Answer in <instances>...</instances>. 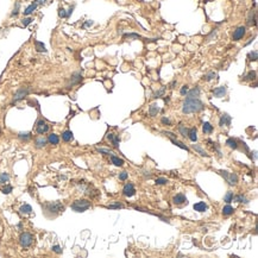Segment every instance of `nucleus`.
Wrapping results in <instances>:
<instances>
[{
  "label": "nucleus",
  "mask_w": 258,
  "mask_h": 258,
  "mask_svg": "<svg viewBox=\"0 0 258 258\" xmlns=\"http://www.w3.org/2000/svg\"><path fill=\"white\" fill-rule=\"evenodd\" d=\"M91 25H93V22H87L85 24V28H87V26H91Z\"/></svg>",
  "instance_id": "5fc2aeb1"
},
{
  "label": "nucleus",
  "mask_w": 258,
  "mask_h": 258,
  "mask_svg": "<svg viewBox=\"0 0 258 258\" xmlns=\"http://www.w3.org/2000/svg\"><path fill=\"white\" fill-rule=\"evenodd\" d=\"M35 143H36V146L37 148H44V146L47 145V139L43 138V137H39V138L36 139V142H35Z\"/></svg>",
  "instance_id": "bb28decb"
},
{
  "label": "nucleus",
  "mask_w": 258,
  "mask_h": 258,
  "mask_svg": "<svg viewBox=\"0 0 258 258\" xmlns=\"http://www.w3.org/2000/svg\"><path fill=\"white\" fill-rule=\"evenodd\" d=\"M48 130H49V125L44 120H38L37 121V125H36L37 133H39V135H43V133L48 132Z\"/></svg>",
  "instance_id": "0eeeda50"
},
{
  "label": "nucleus",
  "mask_w": 258,
  "mask_h": 258,
  "mask_svg": "<svg viewBox=\"0 0 258 258\" xmlns=\"http://www.w3.org/2000/svg\"><path fill=\"white\" fill-rule=\"evenodd\" d=\"M230 124H231V117L228 114H222L219 120V126H224V125L228 126Z\"/></svg>",
  "instance_id": "ddd939ff"
},
{
  "label": "nucleus",
  "mask_w": 258,
  "mask_h": 258,
  "mask_svg": "<svg viewBox=\"0 0 258 258\" xmlns=\"http://www.w3.org/2000/svg\"><path fill=\"white\" fill-rule=\"evenodd\" d=\"M205 108L203 102L199 99V98H186L182 106V112L184 114H190V113H196L200 112Z\"/></svg>",
  "instance_id": "f257e3e1"
},
{
  "label": "nucleus",
  "mask_w": 258,
  "mask_h": 258,
  "mask_svg": "<svg viewBox=\"0 0 258 258\" xmlns=\"http://www.w3.org/2000/svg\"><path fill=\"white\" fill-rule=\"evenodd\" d=\"M127 176H129V175H127V173H126V171H123V173L119 175V179H120L121 181H125V180L127 179Z\"/></svg>",
  "instance_id": "09e8293b"
},
{
  "label": "nucleus",
  "mask_w": 258,
  "mask_h": 258,
  "mask_svg": "<svg viewBox=\"0 0 258 258\" xmlns=\"http://www.w3.org/2000/svg\"><path fill=\"white\" fill-rule=\"evenodd\" d=\"M31 22H32V19H31V18H25V19H23V22H22V23H23V25H24V26H26V25H29Z\"/></svg>",
  "instance_id": "603ef678"
},
{
  "label": "nucleus",
  "mask_w": 258,
  "mask_h": 258,
  "mask_svg": "<svg viewBox=\"0 0 258 258\" xmlns=\"http://www.w3.org/2000/svg\"><path fill=\"white\" fill-rule=\"evenodd\" d=\"M215 76H217V74L214 72H209V73H207L206 75H205L203 79H205V81H211V80H213Z\"/></svg>",
  "instance_id": "c9c22d12"
},
{
  "label": "nucleus",
  "mask_w": 258,
  "mask_h": 258,
  "mask_svg": "<svg viewBox=\"0 0 258 258\" xmlns=\"http://www.w3.org/2000/svg\"><path fill=\"white\" fill-rule=\"evenodd\" d=\"M170 139H171L173 143H174L175 145H177L180 149H183V150H186V151H189V148L187 146L186 144H183L182 142H179V140H177V138H170Z\"/></svg>",
  "instance_id": "aec40b11"
},
{
  "label": "nucleus",
  "mask_w": 258,
  "mask_h": 258,
  "mask_svg": "<svg viewBox=\"0 0 258 258\" xmlns=\"http://www.w3.org/2000/svg\"><path fill=\"white\" fill-rule=\"evenodd\" d=\"M202 131H203V133H212V132H213V126L211 125V123H208V121L203 123V125H202Z\"/></svg>",
  "instance_id": "4be33fe9"
},
{
  "label": "nucleus",
  "mask_w": 258,
  "mask_h": 258,
  "mask_svg": "<svg viewBox=\"0 0 258 258\" xmlns=\"http://www.w3.org/2000/svg\"><path fill=\"white\" fill-rule=\"evenodd\" d=\"M48 142L50 144L56 145V144L60 143V138H58L57 135H55V133H51V135H49V137H48Z\"/></svg>",
  "instance_id": "a211bd4d"
},
{
  "label": "nucleus",
  "mask_w": 258,
  "mask_h": 258,
  "mask_svg": "<svg viewBox=\"0 0 258 258\" xmlns=\"http://www.w3.org/2000/svg\"><path fill=\"white\" fill-rule=\"evenodd\" d=\"M12 189H13V188H12V186H5L4 188L1 189V192H3L4 194H10V193L12 192Z\"/></svg>",
  "instance_id": "37998d69"
},
{
  "label": "nucleus",
  "mask_w": 258,
  "mask_h": 258,
  "mask_svg": "<svg viewBox=\"0 0 258 258\" xmlns=\"http://www.w3.org/2000/svg\"><path fill=\"white\" fill-rule=\"evenodd\" d=\"M36 8H37V4H36V3H35V4H31L30 6L26 7V10L24 11V14H25V16H29V14H31L35 10H36Z\"/></svg>",
  "instance_id": "cd10ccee"
},
{
  "label": "nucleus",
  "mask_w": 258,
  "mask_h": 258,
  "mask_svg": "<svg viewBox=\"0 0 258 258\" xmlns=\"http://www.w3.org/2000/svg\"><path fill=\"white\" fill-rule=\"evenodd\" d=\"M28 93H29V88H20V89H19L18 92H17V93L14 94V101L23 99L24 96L28 95Z\"/></svg>",
  "instance_id": "9d476101"
},
{
  "label": "nucleus",
  "mask_w": 258,
  "mask_h": 258,
  "mask_svg": "<svg viewBox=\"0 0 258 258\" xmlns=\"http://www.w3.org/2000/svg\"><path fill=\"white\" fill-rule=\"evenodd\" d=\"M233 193L232 192H227V194L225 195V201L227 202V203H230V202H232L233 201Z\"/></svg>",
  "instance_id": "4c0bfd02"
},
{
  "label": "nucleus",
  "mask_w": 258,
  "mask_h": 258,
  "mask_svg": "<svg viewBox=\"0 0 258 258\" xmlns=\"http://www.w3.org/2000/svg\"><path fill=\"white\" fill-rule=\"evenodd\" d=\"M123 193H124L125 196L131 198V196H133V195L136 194V189H135V187H133L132 183H126L125 186H124V188H123Z\"/></svg>",
  "instance_id": "423d86ee"
},
{
  "label": "nucleus",
  "mask_w": 258,
  "mask_h": 258,
  "mask_svg": "<svg viewBox=\"0 0 258 258\" xmlns=\"http://www.w3.org/2000/svg\"><path fill=\"white\" fill-rule=\"evenodd\" d=\"M19 242H20V245L23 247H29L33 243V236L31 233H29V232H24V233L20 234Z\"/></svg>",
  "instance_id": "7ed1b4c3"
},
{
  "label": "nucleus",
  "mask_w": 258,
  "mask_h": 258,
  "mask_svg": "<svg viewBox=\"0 0 258 258\" xmlns=\"http://www.w3.org/2000/svg\"><path fill=\"white\" fill-rule=\"evenodd\" d=\"M111 161H112V163L114 165H117V167H121L124 164V159H121V158H119L117 156H114V155H111Z\"/></svg>",
  "instance_id": "6ab92c4d"
},
{
  "label": "nucleus",
  "mask_w": 258,
  "mask_h": 258,
  "mask_svg": "<svg viewBox=\"0 0 258 258\" xmlns=\"http://www.w3.org/2000/svg\"><path fill=\"white\" fill-rule=\"evenodd\" d=\"M45 1H47V0H36V3H37V4H44Z\"/></svg>",
  "instance_id": "6e6d98bb"
},
{
  "label": "nucleus",
  "mask_w": 258,
  "mask_h": 258,
  "mask_svg": "<svg viewBox=\"0 0 258 258\" xmlns=\"http://www.w3.org/2000/svg\"><path fill=\"white\" fill-rule=\"evenodd\" d=\"M179 131H180V133L183 137H186L187 135H188V129H187L183 124H180V125H179Z\"/></svg>",
  "instance_id": "f704fd0d"
},
{
  "label": "nucleus",
  "mask_w": 258,
  "mask_h": 258,
  "mask_svg": "<svg viewBox=\"0 0 258 258\" xmlns=\"http://www.w3.org/2000/svg\"><path fill=\"white\" fill-rule=\"evenodd\" d=\"M256 76H257L256 72H250L245 76V80H249V81H251V80H256Z\"/></svg>",
  "instance_id": "58836bf2"
},
{
  "label": "nucleus",
  "mask_w": 258,
  "mask_h": 258,
  "mask_svg": "<svg viewBox=\"0 0 258 258\" xmlns=\"http://www.w3.org/2000/svg\"><path fill=\"white\" fill-rule=\"evenodd\" d=\"M233 200L237 201V202H244V203H247V199L244 196V195H242V194L237 195V196H233Z\"/></svg>",
  "instance_id": "72a5a7b5"
},
{
  "label": "nucleus",
  "mask_w": 258,
  "mask_h": 258,
  "mask_svg": "<svg viewBox=\"0 0 258 258\" xmlns=\"http://www.w3.org/2000/svg\"><path fill=\"white\" fill-rule=\"evenodd\" d=\"M98 151L99 152H102V154H106V155H113V152L111 150H107V149H100V148H98Z\"/></svg>",
  "instance_id": "c03bdc74"
},
{
  "label": "nucleus",
  "mask_w": 258,
  "mask_h": 258,
  "mask_svg": "<svg viewBox=\"0 0 258 258\" xmlns=\"http://www.w3.org/2000/svg\"><path fill=\"white\" fill-rule=\"evenodd\" d=\"M198 131H196V127H192L190 130H188V136L189 137V139L192 140V142H196L198 140Z\"/></svg>",
  "instance_id": "dca6fc26"
},
{
  "label": "nucleus",
  "mask_w": 258,
  "mask_h": 258,
  "mask_svg": "<svg viewBox=\"0 0 258 258\" xmlns=\"http://www.w3.org/2000/svg\"><path fill=\"white\" fill-rule=\"evenodd\" d=\"M62 139H63L64 142H70L73 139V133L72 131H64L63 135H62Z\"/></svg>",
  "instance_id": "c85d7f7f"
},
{
  "label": "nucleus",
  "mask_w": 258,
  "mask_h": 258,
  "mask_svg": "<svg viewBox=\"0 0 258 258\" xmlns=\"http://www.w3.org/2000/svg\"><path fill=\"white\" fill-rule=\"evenodd\" d=\"M164 135L168 136V137H170V138H176V136L174 135V133H171V132H164Z\"/></svg>",
  "instance_id": "864d4df0"
},
{
  "label": "nucleus",
  "mask_w": 258,
  "mask_h": 258,
  "mask_svg": "<svg viewBox=\"0 0 258 258\" xmlns=\"http://www.w3.org/2000/svg\"><path fill=\"white\" fill-rule=\"evenodd\" d=\"M219 173L222 176H224V179L228 182V184H231V186L237 184V182H238V176L236 174H233V173H227V171H219Z\"/></svg>",
  "instance_id": "39448f33"
},
{
  "label": "nucleus",
  "mask_w": 258,
  "mask_h": 258,
  "mask_svg": "<svg viewBox=\"0 0 258 258\" xmlns=\"http://www.w3.org/2000/svg\"><path fill=\"white\" fill-rule=\"evenodd\" d=\"M167 183H168V180L165 179V177H158V179L156 180V184H158V186L167 184Z\"/></svg>",
  "instance_id": "ea45409f"
},
{
  "label": "nucleus",
  "mask_w": 258,
  "mask_h": 258,
  "mask_svg": "<svg viewBox=\"0 0 258 258\" xmlns=\"http://www.w3.org/2000/svg\"><path fill=\"white\" fill-rule=\"evenodd\" d=\"M8 180H10V175H8L7 173H1V174H0V183H1V184L8 182Z\"/></svg>",
  "instance_id": "7c9ffc66"
},
{
  "label": "nucleus",
  "mask_w": 258,
  "mask_h": 258,
  "mask_svg": "<svg viewBox=\"0 0 258 258\" xmlns=\"http://www.w3.org/2000/svg\"><path fill=\"white\" fill-rule=\"evenodd\" d=\"M213 95L215 98H222L226 95V87L221 86V87H217L215 89H213Z\"/></svg>",
  "instance_id": "1a4fd4ad"
},
{
  "label": "nucleus",
  "mask_w": 258,
  "mask_h": 258,
  "mask_svg": "<svg viewBox=\"0 0 258 258\" xmlns=\"http://www.w3.org/2000/svg\"><path fill=\"white\" fill-rule=\"evenodd\" d=\"M164 91H165V88L163 87V88H161L158 92H156L155 93V95H154V99H158V98H161L163 94H164Z\"/></svg>",
  "instance_id": "79ce46f5"
},
{
  "label": "nucleus",
  "mask_w": 258,
  "mask_h": 258,
  "mask_svg": "<svg viewBox=\"0 0 258 258\" xmlns=\"http://www.w3.org/2000/svg\"><path fill=\"white\" fill-rule=\"evenodd\" d=\"M249 58H250V61H257V58H258V51L257 50L251 51L250 54H249Z\"/></svg>",
  "instance_id": "e433bc0d"
},
{
  "label": "nucleus",
  "mask_w": 258,
  "mask_h": 258,
  "mask_svg": "<svg viewBox=\"0 0 258 258\" xmlns=\"http://www.w3.org/2000/svg\"><path fill=\"white\" fill-rule=\"evenodd\" d=\"M52 251L56 252V253H62V249L60 245H54L52 246Z\"/></svg>",
  "instance_id": "49530a36"
},
{
  "label": "nucleus",
  "mask_w": 258,
  "mask_h": 258,
  "mask_svg": "<svg viewBox=\"0 0 258 258\" xmlns=\"http://www.w3.org/2000/svg\"><path fill=\"white\" fill-rule=\"evenodd\" d=\"M35 45H36V50H37V51H39V52H45V51H47L45 45H44V44H43L42 42L36 41V42H35Z\"/></svg>",
  "instance_id": "c756f323"
},
{
  "label": "nucleus",
  "mask_w": 258,
  "mask_h": 258,
  "mask_svg": "<svg viewBox=\"0 0 258 258\" xmlns=\"http://www.w3.org/2000/svg\"><path fill=\"white\" fill-rule=\"evenodd\" d=\"M107 208L110 209H119V208H123V205L121 203H113V205H108V206H106Z\"/></svg>",
  "instance_id": "a19ab883"
},
{
  "label": "nucleus",
  "mask_w": 258,
  "mask_h": 258,
  "mask_svg": "<svg viewBox=\"0 0 258 258\" xmlns=\"http://www.w3.org/2000/svg\"><path fill=\"white\" fill-rule=\"evenodd\" d=\"M19 7H20V4H19V3H17V4H16V7H14V10H13V12H12V16H17V14H18V12H19Z\"/></svg>",
  "instance_id": "de8ad7c7"
},
{
  "label": "nucleus",
  "mask_w": 258,
  "mask_h": 258,
  "mask_svg": "<svg viewBox=\"0 0 258 258\" xmlns=\"http://www.w3.org/2000/svg\"><path fill=\"white\" fill-rule=\"evenodd\" d=\"M82 80V75L81 73H75L73 76H72V80H70V82H72V85H75V83H79L80 81Z\"/></svg>",
  "instance_id": "5701e85b"
},
{
  "label": "nucleus",
  "mask_w": 258,
  "mask_h": 258,
  "mask_svg": "<svg viewBox=\"0 0 258 258\" xmlns=\"http://www.w3.org/2000/svg\"><path fill=\"white\" fill-rule=\"evenodd\" d=\"M158 112H159V107H158L157 104L150 105V107H149V114L151 115V117H155V115H157Z\"/></svg>",
  "instance_id": "f3484780"
},
{
  "label": "nucleus",
  "mask_w": 258,
  "mask_h": 258,
  "mask_svg": "<svg viewBox=\"0 0 258 258\" xmlns=\"http://www.w3.org/2000/svg\"><path fill=\"white\" fill-rule=\"evenodd\" d=\"M173 202L175 205H182V203H187V198L184 196L183 194H177L173 198Z\"/></svg>",
  "instance_id": "9b49d317"
},
{
  "label": "nucleus",
  "mask_w": 258,
  "mask_h": 258,
  "mask_svg": "<svg viewBox=\"0 0 258 258\" xmlns=\"http://www.w3.org/2000/svg\"><path fill=\"white\" fill-rule=\"evenodd\" d=\"M245 32H246V28H245V26H239V28L236 29L234 32H233V36H232L233 41H239V39H242L243 36L245 35Z\"/></svg>",
  "instance_id": "6e6552de"
},
{
  "label": "nucleus",
  "mask_w": 258,
  "mask_h": 258,
  "mask_svg": "<svg viewBox=\"0 0 258 258\" xmlns=\"http://www.w3.org/2000/svg\"><path fill=\"white\" fill-rule=\"evenodd\" d=\"M200 92H201V89H200V87H194L193 89H190V91H188V93H187L186 95L188 96V98H199L200 96Z\"/></svg>",
  "instance_id": "4468645a"
},
{
  "label": "nucleus",
  "mask_w": 258,
  "mask_h": 258,
  "mask_svg": "<svg viewBox=\"0 0 258 258\" xmlns=\"http://www.w3.org/2000/svg\"><path fill=\"white\" fill-rule=\"evenodd\" d=\"M20 213H23V214H29V213L32 212V207L30 206V205H23V206L19 208Z\"/></svg>",
  "instance_id": "a878e982"
},
{
  "label": "nucleus",
  "mask_w": 258,
  "mask_h": 258,
  "mask_svg": "<svg viewBox=\"0 0 258 258\" xmlns=\"http://www.w3.org/2000/svg\"><path fill=\"white\" fill-rule=\"evenodd\" d=\"M233 212H234L233 207L230 206V205H226V206L222 208V214L224 215H231V214H233Z\"/></svg>",
  "instance_id": "393cba45"
},
{
  "label": "nucleus",
  "mask_w": 258,
  "mask_h": 258,
  "mask_svg": "<svg viewBox=\"0 0 258 258\" xmlns=\"http://www.w3.org/2000/svg\"><path fill=\"white\" fill-rule=\"evenodd\" d=\"M45 208H47V211H49L51 213H60V212H62V211L64 209L63 205H62L61 202H58V201L47 203L45 205Z\"/></svg>",
  "instance_id": "20e7f679"
},
{
  "label": "nucleus",
  "mask_w": 258,
  "mask_h": 258,
  "mask_svg": "<svg viewBox=\"0 0 258 258\" xmlns=\"http://www.w3.org/2000/svg\"><path fill=\"white\" fill-rule=\"evenodd\" d=\"M58 16H60V17H62V18H63V17H67V12H66L64 8H60V11H58Z\"/></svg>",
  "instance_id": "8fccbe9b"
},
{
  "label": "nucleus",
  "mask_w": 258,
  "mask_h": 258,
  "mask_svg": "<svg viewBox=\"0 0 258 258\" xmlns=\"http://www.w3.org/2000/svg\"><path fill=\"white\" fill-rule=\"evenodd\" d=\"M18 136L22 140H29L31 138V133L30 132H20Z\"/></svg>",
  "instance_id": "473e14b6"
},
{
  "label": "nucleus",
  "mask_w": 258,
  "mask_h": 258,
  "mask_svg": "<svg viewBox=\"0 0 258 258\" xmlns=\"http://www.w3.org/2000/svg\"><path fill=\"white\" fill-rule=\"evenodd\" d=\"M226 145H227V146H230L231 149H233V150H236V149L238 148V143H237V140H236V139H233V138H228V139L226 140Z\"/></svg>",
  "instance_id": "b1692460"
},
{
  "label": "nucleus",
  "mask_w": 258,
  "mask_h": 258,
  "mask_svg": "<svg viewBox=\"0 0 258 258\" xmlns=\"http://www.w3.org/2000/svg\"><path fill=\"white\" fill-rule=\"evenodd\" d=\"M188 91H189V87L188 86H183L182 88H181V91H180V93H181V95H186L187 93H188Z\"/></svg>",
  "instance_id": "a18cd8bd"
},
{
  "label": "nucleus",
  "mask_w": 258,
  "mask_h": 258,
  "mask_svg": "<svg viewBox=\"0 0 258 258\" xmlns=\"http://www.w3.org/2000/svg\"><path fill=\"white\" fill-rule=\"evenodd\" d=\"M107 139L112 142V144H113L115 148H118V146H119V143H120V138H119V136H115L114 133H108V135H107Z\"/></svg>",
  "instance_id": "f8f14e48"
},
{
  "label": "nucleus",
  "mask_w": 258,
  "mask_h": 258,
  "mask_svg": "<svg viewBox=\"0 0 258 258\" xmlns=\"http://www.w3.org/2000/svg\"><path fill=\"white\" fill-rule=\"evenodd\" d=\"M124 38H130V39H138L140 38V36L138 33H123Z\"/></svg>",
  "instance_id": "2f4dec72"
},
{
  "label": "nucleus",
  "mask_w": 258,
  "mask_h": 258,
  "mask_svg": "<svg viewBox=\"0 0 258 258\" xmlns=\"http://www.w3.org/2000/svg\"><path fill=\"white\" fill-rule=\"evenodd\" d=\"M89 207H91V202L87 200H76L72 203V209L75 212H79V213L87 211Z\"/></svg>",
  "instance_id": "f03ea898"
},
{
  "label": "nucleus",
  "mask_w": 258,
  "mask_h": 258,
  "mask_svg": "<svg viewBox=\"0 0 258 258\" xmlns=\"http://www.w3.org/2000/svg\"><path fill=\"white\" fill-rule=\"evenodd\" d=\"M161 121H162V124H164V125H171V121L169 120L168 118H165V117H163Z\"/></svg>",
  "instance_id": "3c124183"
},
{
  "label": "nucleus",
  "mask_w": 258,
  "mask_h": 258,
  "mask_svg": "<svg viewBox=\"0 0 258 258\" xmlns=\"http://www.w3.org/2000/svg\"><path fill=\"white\" fill-rule=\"evenodd\" d=\"M193 149L196 151V152H199L201 156H205V157H208V154L206 152V151H205L202 148H201V145H199V144H194L193 145Z\"/></svg>",
  "instance_id": "412c9836"
},
{
  "label": "nucleus",
  "mask_w": 258,
  "mask_h": 258,
  "mask_svg": "<svg viewBox=\"0 0 258 258\" xmlns=\"http://www.w3.org/2000/svg\"><path fill=\"white\" fill-rule=\"evenodd\" d=\"M193 208H194V211H196V212H205L207 209V205L205 202H202V201H200L198 203H195L193 206Z\"/></svg>",
  "instance_id": "2eb2a0df"
}]
</instances>
